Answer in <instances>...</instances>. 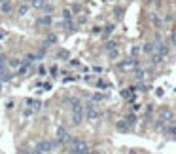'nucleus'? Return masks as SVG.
<instances>
[{"instance_id":"1","label":"nucleus","mask_w":176,"mask_h":154,"mask_svg":"<svg viewBox=\"0 0 176 154\" xmlns=\"http://www.w3.org/2000/svg\"><path fill=\"white\" fill-rule=\"evenodd\" d=\"M83 114H85V120H89V122H97L98 118H101V111H98V105L95 101H87L83 105Z\"/></svg>"},{"instance_id":"2","label":"nucleus","mask_w":176,"mask_h":154,"mask_svg":"<svg viewBox=\"0 0 176 154\" xmlns=\"http://www.w3.org/2000/svg\"><path fill=\"white\" fill-rule=\"evenodd\" d=\"M138 67H140V63L136 57H127V59H121L117 63V71H121V72H131Z\"/></svg>"},{"instance_id":"3","label":"nucleus","mask_w":176,"mask_h":154,"mask_svg":"<svg viewBox=\"0 0 176 154\" xmlns=\"http://www.w3.org/2000/svg\"><path fill=\"white\" fill-rule=\"evenodd\" d=\"M89 152H91L89 145L82 139H74V143L70 145V154H89Z\"/></svg>"},{"instance_id":"4","label":"nucleus","mask_w":176,"mask_h":154,"mask_svg":"<svg viewBox=\"0 0 176 154\" xmlns=\"http://www.w3.org/2000/svg\"><path fill=\"white\" fill-rule=\"evenodd\" d=\"M68 137H70L68 129L64 128V126H59V128H57V131H55V141H53V145H64Z\"/></svg>"},{"instance_id":"5","label":"nucleus","mask_w":176,"mask_h":154,"mask_svg":"<svg viewBox=\"0 0 176 154\" xmlns=\"http://www.w3.org/2000/svg\"><path fill=\"white\" fill-rule=\"evenodd\" d=\"M159 118H163L165 122H172V120H174V112H172V108H170V107H161V111H159Z\"/></svg>"},{"instance_id":"6","label":"nucleus","mask_w":176,"mask_h":154,"mask_svg":"<svg viewBox=\"0 0 176 154\" xmlns=\"http://www.w3.org/2000/svg\"><path fill=\"white\" fill-rule=\"evenodd\" d=\"M68 105H70V112H74V111H83V103H82L80 97H70V99H68Z\"/></svg>"},{"instance_id":"7","label":"nucleus","mask_w":176,"mask_h":154,"mask_svg":"<svg viewBox=\"0 0 176 154\" xmlns=\"http://www.w3.org/2000/svg\"><path fill=\"white\" fill-rule=\"evenodd\" d=\"M53 147H55V145H53V141H40L38 145H36V148H38L42 154H49Z\"/></svg>"},{"instance_id":"8","label":"nucleus","mask_w":176,"mask_h":154,"mask_svg":"<svg viewBox=\"0 0 176 154\" xmlns=\"http://www.w3.org/2000/svg\"><path fill=\"white\" fill-rule=\"evenodd\" d=\"M150 23L153 25V29H161L163 25H165V21H163V17L159 15V14H150Z\"/></svg>"},{"instance_id":"9","label":"nucleus","mask_w":176,"mask_h":154,"mask_svg":"<svg viewBox=\"0 0 176 154\" xmlns=\"http://www.w3.org/2000/svg\"><path fill=\"white\" fill-rule=\"evenodd\" d=\"M85 120V114H83V111H74L72 112V116H70V122H72V126H80L82 122Z\"/></svg>"},{"instance_id":"10","label":"nucleus","mask_w":176,"mask_h":154,"mask_svg":"<svg viewBox=\"0 0 176 154\" xmlns=\"http://www.w3.org/2000/svg\"><path fill=\"white\" fill-rule=\"evenodd\" d=\"M51 23H53V17L49 14H44V15H40L36 19V25H40V27H49Z\"/></svg>"},{"instance_id":"11","label":"nucleus","mask_w":176,"mask_h":154,"mask_svg":"<svg viewBox=\"0 0 176 154\" xmlns=\"http://www.w3.org/2000/svg\"><path fill=\"white\" fill-rule=\"evenodd\" d=\"M142 53H146V55H153L155 53V42H144L142 44Z\"/></svg>"},{"instance_id":"12","label":"nucleus","mask_w":176,"mask_h":154,"mask_svg":"<svg viewBox=\"0 0 176 154\" xmlns=\"http://www.w3.org/2000/svg\"><path fill=\"white\" fill-rule=\"evenodd\" d=\"M116 131H119V133H127V131H131V126L127 124V120H117L116 122Z\"/></svg>"},{"instance_id":"13","label":"nucleus","mask_w":176,"mask_h":154,"mask_svg":"<svg viewBox=\"0 0 176 154\" xmlns=\"http://www.w3.org/2000/svg\"><path fill=\"white\" fill-rule=\"evenodd\" d=\"M25 105H29L34 112H38L42 108V101H36V99H25Z\"/></svg>"},{"instance_id":"14","label":"nucleus","mask_w":176,"mask_h":154,"mask_svg":"<svg viewBox=\"0 0 176 154\" xmlns=\"http://www.w3.org/2000/svg\"><path fill=\"white\" fill-rule=\"evenodd\" d=\"M133 72H135V78H136L138 82H144V80L148 78V71H144V69H140V67H138V69H135Z\"/></svg>"},{"instance_id":"15","label":"nucleus","mask_w":176,"mask_h":154,"mask_svg":"<svg viewBox=\"0 0 176 154\" xmlns=\"http://www.w3.org/2000/svg\"><path fill=\"white\" fill-rule=\"evenodd\" d=\"M29 10H30V4H29V2L19 4V8H17V15H19V17H25V15L29 14Z\"/></svg>"},{"instance_id":"16","label":"nucleus","mask_w":176,"mask_h":154,"mask_svg":"<svg viewBox=\"0 0 176 154\" xmlns=\"http://www.w3.org/2000/svg\"><path fill=\"white\" fill-rule=\"evenodd\" d=\"M30 8H34V10H44V6L48 4V0H30Z\"/></svg>"},{"instance_id":"17","label":"nucleus","mask_w":176,"mask_h":154,"mask_svg":"<svg viewBox=\"0 0 176 154\" xmlns=\"http://www.w3.org/2000/svg\"><path fill=\"white\" fill-rule=\"evenodd\" d=\"M12 10H13V6H12L10 0H6V2L0 4V12H2V14H12Z\"/></svg>"},{"instance_id":"18","label":"nucleus","mask_w":176,"mask_h":154,"mask_svg":"<svg viewBox=\"0 0 176 154\" xmlns=\"http://www.w3.org/2000/svg\"><path fill=\"white\" fill-rule=\"evenodd\" d=\"M12 78H13V74H12L10 69H4L2 72H0V80H2V82H10Z\"/></svg>"},{"instance_id":"19","label":"nucleus","mask_w":176,"mask_h":154,"mask_svg":"<svg viewBox=\"0 0 176 154\" xmlns=\"http://www.w3.org/2000/svg\"><path fill=\"white\" fill-rule=\"evenodd\" d=\"M63 21H74V12L68 8H64L63 10Z\"/></svg>"},{"instance_id":"20","label":"nucleus","mask_w":176,"mask_h":154,"mask_svg":"<svg viewBox=\"0 0 176 154\" xmlns=\"http://www.w3.org/2000/svg\"><path fill=\"white\" fill-rule=\"evenodd\" d=\"M165 133H167L170 139H176V126H174V124L167 126V128H165Z\"/></svg>"},{"instance_id":"21","label":"nucleus","mask_w":176,"mask_h":154,"mask_svg":"<svg viewBox=\"0 0 176 154\" xmlns=\"http://www.w3.org/2000/svg\"><path fill=\"white\" fill-rule=\"evenodd\" d=\"M21 65H23V61H21V59H10L8 61V69H17L19 71Z\"/></svg>"},{"instance_id":"22","label":"nucleus","mask_w":176,"mask_h":154,"mask_svg":"<svg viewBox=\"0 0 176 154\" xmlns=\"http://www.w3.org/2000/svg\"><path fill=\"white\" fill-rule=\"evenodd\" d=\"M125 120H127V124H129L131 128L136 126V114H135V112H129V114L125 116Z\"/></svg>"},{"instance_id":"23","label":"nucleus","mask_w":176,"mask_h":154,"mask_svg":"<svg viewBox=\"0 0 176 154\" xmlns=\"http://www.w3.org/2000/svg\"><path fill=\"white\" fill-rule=\"evenodd\" d=\"M153 128H155L157 131H165V128H167V122H165L163 118H157V120H155V126H153Z\"/></svg>"},{"instance_id":"24","label":"nucleus","mask_w":176,"mask_h":154,"mask_svg":"<svg viewBox=\"0 0 176 154\" xmlns=\"http://www.w3.org/2000/svg\"><path fill=\"white\" fill-rule=\"evenodd\" d=\"M163 61H165V57H161L159 53H153V55H151V65H153V67H157V65H161Z\"/></svg>"},{"instance_id":"25","label":"nucleus","mask_w":176,"mask_h":154,"mask_svg":"<svg viewBox=\"0 0 176 154\" xmlns=\"http://www.w3.org/2000/svg\"><path fill=\"white\" fill-rule=\"evenodd\" d=\"M63 27H64V30H67V32H74L76 30V23H74V21H64Z\"/></svg>"},{"instance_id":"26","label":"nucleus","mask_w":176,"mask_h":154,"mask_svg":"<svg viewBox=\"0 0 176 154\" xmlns=\"http://www.w3.org/2000/svg\"><path fill=\"white\" fill-rule=\"evenodd\" d=\"M106 97H108L106 93H93V95H91V101H95V103H101V101H104Z\"/></svg>"},{"instance_id":"27","label":"nucleus","mask_w":176,"mask_h":154,"mask_svg":"<svg viewBox=\"0 0 176 154\" xmlns=\"http://www.w3.org/2000/svg\"><path fill=\"white\" fill-rule=\"evenodd\" d=\"M121 97L129 101V99L133 97V87H125V90H121Z\"/></svg>"},{"instance_id":"28","label":"nucleus","mask_w":176,"mask_h":154,"mask_svg":"<svg viewBox=\"0 0 176 154\" xmlns=\"http://www.w3.org/2000/svg\"><path fill=\"white\" fill-rule=\"evenodd\" d=\"M49 44H57V36H55V34H49V36L46 38V44H44V46L49 48Z\"/></svg>"},{"instance_id":"29","label":"nucleus","mask_w":176,"mask_h":154,"mask_svg":"<svg viewBox=\"0 0 176 154\" xmlns=\"http://www.w3.org/2000/svg\"><path fill=\"white\" fill-rule=\"evenodd\" d=\"M108 57H110V59H119V50L114 48L112 51H108Z\"/></svg>"},{"instance_id":"30","label":"nucleus","mask_w":176,"mask_h":154,"mask_svg":"<svg viewBox=\"0 0 176 154\" xmlns=\"http://www.w3.org/2000/svg\"><path fill=\"white\" fill-rule=\"evenodd\" d=\"M57 59H68V51L67 50H59L57 51Z\"/></svg>"},{"instance_id":"31","label":"nucleus","mask_w":176,"mask_h":154,"mask_svg":"<svg viewBox=\"0 0 176 154\" xmlns=\"http://www.w3.org/2000/svg\"><path fill=\"white\" fill-rule=\"evenodd\" d=\"M97 87H101V90H108L110 84H108V82H104V80H97Z\"/></svg>"},{"instance_id":"32","label":"nucleus","mask_w":176,"mask_h":154,"mask_svg":"<svg viewBox=\"0 0 176 154\" xmlns=\"http://www.w3.org/2000/svg\"><path fill=\"white\" fill-rule=\"evenodd\" d=\"M114 48H116V42H114V40H110V42L104 44V50H106V51H112Z\"/></svg>"},{"instance_id":"33","label":"nucleus","mask_w":176,"mask_h":154,"mask_svg":"<svg viewBox=\"0 0 176 154\" xmlns=\"http://www.w3.org/2000/svg\"><path fill=\"white\" fill-rule=\"evenodd\" d=\"M32 114H34V111H32L30 107H29V108H25V111H23V118H30Z\"/></svg>"},{"instance_id":"34","label":"nucleus","mask_w":176,"mask_h":154,"mask_svg":"<svg viewBox=\"0 0 176 154\" xmlns=\"http://www.w3.org/2000/svg\"><path fill=\"white\" fill-rule=\"evenodd\" d=\"M151 112H153V105H146V108H144V116H151Z\"/></svg>"},{"instance_id":"35","label":"nucleus","mask_w":176,"mask_h":154,"mask_svg":"<svg viewBox=\"0 0 176 154\" xmlns=\"http://www.w3.org/2000/svg\"><path fill=\"white\" fill-rule=\"evenodd\" d=\"M42 12H44V14H51V12H53V4H49V2H48L46 6H44Z\"/></svg>"},{"instance_id":"36","label":"nucleus","mask_w":176,"mask_h":154,"mask_svg":"<svg viewBox=\"0 0 176 154\" xmlns=\"http://www.w3.org/2000/svg\"><path fill=\"white\" fill-rule=\"evenodd\" d=\"M49 74H51V76H57V74H59V67H57V65H53V67L49 69Z\"/></svg>"},{"instance_id":"37","label":"nucleus","mask_w":176,"mask_h":154,"mask_svg":"<svg viewBox=\"0 0 176 154\" xmlns=\"http://www.w3.org/2000/svg\"><path fill=\"white\" fill-rule=\"evenodd\" d=\"M112 32H114V25H108V27H106V30H104V36H110Z\"/></svg>"},{"instance_id":"38","label":"nucleus","mask_w":176,"mask_h":154,"mask_svg":"<svg viewBox=\"0 0 176 154\" xmlns=\"http://www.w3.org/2000/svg\"><path fill=\"white\" fill-rule=\"evenodd\" d=\"M93 72H95V74H102V72H104V69H102V67H98V65H95V67H93Z\"/></svg>"},{"instance_id":"39","label":"nucleus","mask_w":176,"mask_h":154,"mask_svg":"<svg viewBox=\"0 0 176 154\" xmlns=\"http://www.w3.org/2000/svg\"><path fill=\"white\" fill-rule=\"evenodd\" d=\"M13 107H15V101H13V99H10V101L6 103V108H8V111H12Z\"/></svg>"},{"instance_id":"40","label":"nucleus","mask_w":176,"mask_h":154,"mask_svg":"<svg viewBox=\"0 0 176 154\" xmlns=\"http://www.w3.org/2000/svg\"><path fill=\"white\" fill-rule=\"evenodd\" d=\"M6 38H8V32L4 29H0V40H6Z\"/></svg>"},{"instance_id":"41","label":"nucleus","mask_w":176,"mask_h":154,"mask_svg":"<svg viewBox=\"0 0 176 154\" xmlns=\"http://www.w3.org/2000/svg\"><path fill=\"white\" fill-rule=\"evenodd\" d=\"M155 95H157V97H163V95H165V90H163V87H157V90H155Z\"/></svg>"},{"instance_id":"42","label":"nucleus","mask_w":176,"mask_h":154,"mask_svg":"<svg viewBox=\"0 0 176 154\" xmlns=\"http://www.w3.org/2000/svg\"><path fill=\"white\" fill-rule=\"evenodd\" d=\"M114 14H116L117 17H121V14H123V8H116V10H114Z\"/></svg>"},{"instance_id":"43","label":"nucleus","mask_w":176,"mask_h":154,"mask_svg":"<svg viewBox=\"0 0 176 154\" xmlns=\"http://www.w3.org/2000/svg\"><path fill=\"white\" fill-rule=\"evenodd\" d=\"M170 44H172V46H176V30L170 34Z\"/></svg>"},{"instance_id":"44","label":"nucleus","mask_w":176,"mask_h":154,"mask_svg":"<svg viewBox=\"0 0 176 154\" xmlns=\"http://www.w3.org/2000/svg\"><path fill=\"white\" fill-rule=\"evenodd\" d=\"M46 72H48V71H46V67H38V74H42V76H44Z\"/></svg>"},{"instance_id":"45","label":"nucleus","mask_w":176,"mask_h":154,"mask_svg":"<svg viewBox=\"0 0 176 154\" xmlns=\"http://www.w3.org/2000/svg\"><path fill=\"white\" fill-rule=\"evenodd\" d=\"M70 65H72V67H80V61H78V59H72Z\"/></svg>"},{"instance_id":"46","label":"nucleus","mask_w":176,"mask_h":154,"mask_svg":"<svg viewBox=\"0 0 176 154\" xmlns=\"http://www.w3.org/2000/svg\"><path fill=\"white\" fill-rule=\"evenodd\" d=\"M163 21H165V23H170V21H172V15H170V14H169V15H165V19H163Z\"/></svg>"},{"instance_id":"47","label":"nucleus","mask_w":176,"mask_h":154,"mask_svg":"<svg viewBox=\"0 0 176 154\" xmlns=\"http://www.w3.org/2000/svg\"><path fill=\"white\" fill-rule=\"evenodd\" d=\"M138 111H140V105L135 103V105H133V112H138Z\"/></svg>"},{"instance_id":"48","label":"nucleus","mask_w":176,"mask_h":154,"mask_svg":"<svg viewBox=\"0 0 176 154\" xmlns=\"http://www.w3.org/2000/svg\"><path fill=\"white\" fill-rule=\"evenodd\" d=\"M140 51H142V48H133V55H138Z\"/></svg>"},{"instance_id":"49","label":"nucleus","mask_w":176,"mask_h":154,"mask_svg":"<svg viewBox=\"0 0 176 154\" xmlns=\"http://www.w3.org/2000/svg\"><path fill=\"white\" fill-rule=\"evenodd\" d=\"M78 21H80V23H87V15H82Z\"/></svg>"},{"instance_id":"50","label":"nucleus","mask_w":176,"mask_h":154,"mask_svg":"<svg viewBox=\"0 0 176 154\" xmlns=\"http://www.w3.org/2000/svg\"><path fill=\"white\" fill-rule=\"evenodd\" d=\"M89 154H102V152H101V150H91Z\"/></svg>"},{"instance_id":"51","label":"nucleus","mask_w":176,"mask_h":154,"mask_svg":"<svg viewBox=\"0 0 176 154\" xmlns=\"http://www.w3.org/2000/svg\"><path fill=\"white\" fill-rule=\"evenodd\" d=\"M32 154H42V152H40L38 148H34V150H32Z\"/></svg>"},{"instance_id":"52","label":"nucleus","mask_w":176,"mask_h":154,"mask_svg":"<svg viewBox=\"0 0 176 154\" xmlns=\"http://www.w3.org/2000/svg\"><path fill=\"white\" fill-rule=\"evenodd\" d=\"M129 154H138V152L136 150H129Z\"/></svg>"},{"instance_id":"53","label":"nucleus","mask_w":176,"mask_h":154,"mask_svg":"<svg viewBox=\"0 0 176 154\" xmlns=\"http://www.w3.org/2000/svg\"><path fill=\"white\" fill-rule=\"evenodd\" d=\"M146 2H148V4H150V2H153V0H146Z\"/></svg>"},{"instance_id":"54","label":"nucleus","mask_w":176,"mask_h":154,"mask_svg":"<svg viewBox=\"0 0 176 154\" xmlns=\"http://www.w3.org/2000/svg\"><path fill=\"white\" fill-rule=\"evenodd\" d=\"M2 2H6V0H0V4H2Z\"/></svg>"},{"instance_id":"55","label":"nucleus","mask_w":176,"mask_h":154,"mask_svg":"<svg viewBox=\"0 0 176 154\" xmlns=\"http://www.w3.org/2000/svg\"><path fill=\"white\" fill-rule=\"evenodd\" d=\"M110 2H116V0H110Z\"/></svg>"},{"instance_id":"56","label":"nucleus","mask_w":176,"mask_h":154,"mask_svg":"<svg viewBox=\"0 0 176 154\" xmlns=\"http://www.w3.org/2000/svg\"><path fill=\"white\" fill-rule=\"evenodd\" d=\"M23 2H27V0H23Z\"/></svg>"},{"instance_id":"57","label":"nucleus","mask_w":176,"mask_h":154,"mask_svg":"<svg viewBox=\"0 0 176 154\" xmlns=\"http://www.w3.org/2000/svg\"><path fill=\"white\" fill-rule=\"evenodd\" d=\"M0 51H2V48H0Z\"/></svg>"}]
</instances>
